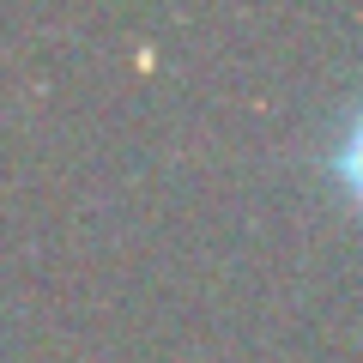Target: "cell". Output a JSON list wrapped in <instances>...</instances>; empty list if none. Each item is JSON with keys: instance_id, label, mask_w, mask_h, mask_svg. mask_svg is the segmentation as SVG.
<instances>
[{"instance_id": "6da1fadb", "label": "cell", "mask_w": 363, "mask_h": 363, "mask_svg": "<svg viewBox=\"0 0 363 363\" xmlns=\"http://www.w3.org/2000/svg\"><path fill=\"white\" fill-rule=\"evenodd\" d=\"M333 176L345 182V194L363 206V116L351 121V133L339 140V152H333Z\"/></svg>"}]
</instances>
